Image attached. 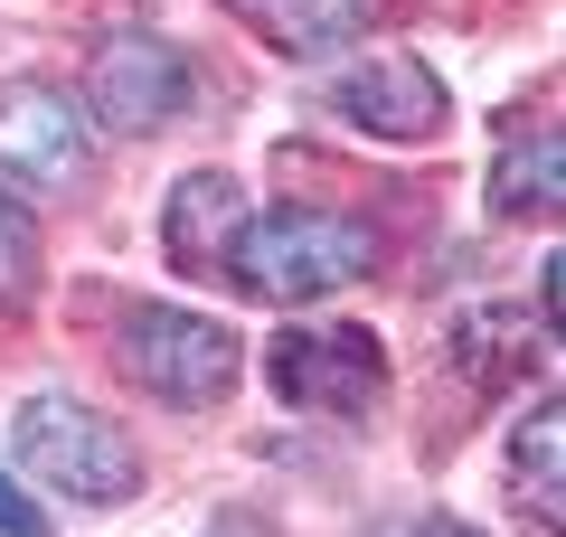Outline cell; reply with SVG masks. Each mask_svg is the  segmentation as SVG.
I'll return each instance as SVG.
<instances>
[{"label": "cell", "mask_w": 566, "mask_h": 537, "mask_svg": "<svg viewBox=\"0 0 566 537\" xmlns=\"http://www.w3.org/2000/svg\"><path fill=\"white\" fill-rule=\"evenodd\" d=\"M227 274L255 302H322V293H349L359 274H378V227L331 218V208H274V218L237 227Z\"/></svg>", "instance_id": "cell-1"}, {"label": "cell", "mask_w": 566, "mask_h": 537, "mask_svg": "<svg viewBox=\"0 0 566 537\" xmlns=\"http://www.w3.org/2000/svg\"><path fill=\"white\" fill-rule=\"evenodd\" d=\"M10 453H20L29 481H48V491L76 499V509H114V499L142 491L133 434H123L114 415H95V406H76V397H29L20 424H10Z\"/></svg>", "instance_id": "cell-2"}, {"label": "cell", "mask_w": 566, "mask_h": 537, "mask_svg": "<svg viewBox=\"0 0 566 537\" xmlns=\"http://www.w3.org/2000/svg\"><path fill=\"white\" fill-rule=\"evenodd\" d=\"M123 378H142L161 406H180V415H199V406H218L227 387H237L245 349L227 320H199V312H170V302H142L133 320H123L114 339Z\"/></svg>", "instance_id": "cell-3"}, {"label": "cell", "mask_w": 566, "mask_h": 537, "mask_svg": "<svg viewBox=\"0 0 566 537\" xmlns=\"http://www.w3.org/2000/svg\"><path fill=\"white\" fill-rule=\"evenodd\" d=\"M264 378L293 415H368L387 387V349L359 330V320H293L264 349Z\"/></svg>", "instance_id": "cell-4"}, {"label": "cell", "mask_w": 566, "mask_h": 537, "mask_svg": "<svg viewBox=\"0 0 566 537\" xmlns=\"http://www.w3.org/2000/svg\"><path fill=\"white\" fill-rule=\"evenodd\" d=\"M85 114H95L104 133H123V141L170 133V123L189 114V57L170 39H151V29L95 39V57H85Z\"/></svg>", "instance_id": "cell-5"}, {"label": "cell", "mask_w": 566, "mask_h": 537, "mask_svg": "<svg viewBox=\"0 0 566 537\" xmlns=\"http://www.w3.org/2000/svg\"><path fill=\"white\" fill-rule=\"evenodd\" d=\"M322 104L349 123V133H378V141H434L444 133V76L406 48H378V57H349L340 76L322 85Z\"/></svg>", "instance_id": "cell-6"}, {"label": "cell", "mask_w": 566, "mask_h": 537, "mask_svg": "<svg viewBox=\"0 0 566 537\" xmlns=\"http://www.w3.org/2000/svg\"><path fill=\"white\" fill-rule=\"evenodd\" d=\"M95 170V141H85V114L48 85H20L0 95V179L20 189H76Z\"/></svg>", "instance_id": "cell-7"}, {"label": "cell", "mask_w": 566, "mask_h": 537, "mask_svg": "<svg viewBox=\"0 0 566 537\" xmlns=\"http://www.w3.org/2000/svg\"><path fill=\"white\" fill-rule=\"evenodd\" d=\"M237 227H245V189L227 170H189L161 208V245L180 274H218V245H237Z\"/></svg>", "instance_id": "cell-8"}, {"label": "cell", "mask_w": 566, "mask_h": 537, "mask_svg": "<svg viewBox=\"0 0 566 537\" xmlns=\"http://www.w3.org/2000/svg\"><path fill=\"white\" fill-rule=\"evenodd\" d=\"M227 10H237L264 48H283V57H331V48H349L378 20L387 0H227Z\"/></svg>", "instance_id": "cell-9"}, {"label": "cell", "mask_w": 566, "mask_h": 537, "mask_svg": "<svg viewBox=\"0 0 566 537\" xmlns=\"http://www.w3.org/2000/svg\"><path fill=\"white\" fill-rule=\"evenodd\" d=\"M491 208L501 218H566V123H538V133H520L501 151Z\"/></svg>", "instance_id": "cell-10"}, {"label": "cell", "mask_w": 566, "mask_h": 537, "mask_svg": "<svg viewBox=\"0 0 566 537\" xmlns=\"http://www.w3.org/2000/svg\"><path fill=\"white\" fill-rule=\"evenodd\" d=\"M510 472H520V509L547 537H566V397H547L538 415L510 434Z\"/></svg>", "instance_id": "cell-11"}, {"label": "cell", "mask_w": 566, "mask_h": 537, "mask_svg": "<svg viewBox=\"0 0 566 537\" xmlns=\"http://www.w3.org/2000/svg\"><path fill=\"white\" fill-rule=\"evenodd\" d=\"M29 293H39V227H29V208L0 189V312H20Z\"/></svg>", "instance_id": "cell-12"}, {"label": "cell", "mask_w": 566, "mask_h": 537, "mask_svg": "<svg viewBox=\"0 0 566 537\" xmlns=\"http://www.w3.org/2000/svg\"><path fill=\"white\" fill-rule=\"evenodd\" d=\"M0 537H48V518L20 499V481H10V472H0Z\"/></svg>", "instance_id": "cell-13"}, {"label": "cell", "mask_w": 566, "mask_h": 537, "mask_svg": "<svg viewBox=\"0 0 566 537\" xmlns=\"http://www.w3.org/2000/svg\"><path fill=\"white\" fill-rule=\"evenodd\" d=\"M547 320H557V339H566V255H547Z\"/></svg>", "instance_id": "cell-14"}, {"label": "cell", "mask_w": 566, "mask_h": 537, "mask_svg": "<svg viewBox=\"0 0 566 537\" xmlns=\"http://www.w3.org/2000/svg\"><path fill=\"white\" fill-rule=\"evenodd\" d=\"M424 537H482V528H453V518H434V528H424Z\"/></svg>", "instance_id": "cell-15"}]
</instances>
